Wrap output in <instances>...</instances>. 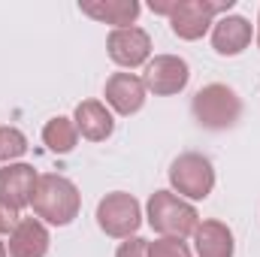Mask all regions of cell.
I'll return each mask as SVG.
<instances>
[{
	"mask_svg": "<svg viewBox=\"0 0 260 257\" xmlns=\"http://www.w3.org/2000/svg\"><path fill=\"white\" fill-rule=\"evenodd\" d=\"M30 209H34V215H37L43 224L67 227V224H73V221L79 218L82 194H79V188H76V182H70L67 176L43 173V176L37 179Z\"/></svg>",
	"mask_w": 260,
	"mask_h": 257,
	"instance_id": "1",
	"label": "cell"
},
{
	"mask_svg": "<svg viewBox=\"0 0 260 257\" xmlns=\"http://www.w3.org/2000/svg\"><path fill=\"white\" fill-rule=\"evenodd\" d=\"M145 221L164 239H185V236H194L200 215H197L194 203L182 200L179 194L154 191L145 203Z\"/></svg>",
	"mask_w": 260,
	"mask_h": 257,
	"instance_id": "2",
	"label": "cell"
},
{
	"mask_svg": "<svg viewBox=\"0 0 260 257\" xmlns=\"http://www.w3.org/2000/svg\"><path fill=\"white\" fill-rule=\"evenodd\" d=\"M191 112L203 130H230L242 118V97L224 82H209L194 94Z\"/></svg>",
	"mask_w": 260,
	"mask_h": 257,
	"instance_id": "3",
	"label": "cell"
},
{
	"mask_svg": "<svg viewBox=\"0 0 260 257\" xmlns=\"http://www.w3.org/2000/svg\"><path fill=\"white\" fill-rule=\"evenodd\" d=\"M170 185L173 194H179L188 203H200L215 191V167L206 154L185 151L170 164Z\"/></svg>",
	"mask_w": 260,
	"mask_h": 257,
	"instance_id": "4",
	"label": "cell"
},
{
	"mask_svg": "<svg viewBox=\"0 0 260 257\" xmlns=\"http://www.w3.org/2000/svg\"><path fill=\"white\" fill-rule=\"evenodd\" d=\"M233 9V0H224V3H212V0H176L173 12H170V30L185 40V43H194L203 40L212 24L227 15Z\"/></svg>",
	"mask_w": 260,
	"mask_h": 257,
	"instance_id": "5",
	"label": "cell"
},
{
	"mask_svg": "<svg viewBox=\"0 0 260 257\" xmlns=\"http://www.w3.org/2000/svg\"><path fill=\"white\" fill-rule=\"evenodd\" d=\"M97 227L112 239H130L142 227V206L127 191H112L97 203Z\"/></svg>",
	"mask_w": 260,
	"mask_h": 257,
	"instance_id": "6",
	"label": "cell"
},
{
	"mask_svg": "<svg viewBox=\"0 0 260 257\" xmlns=\"http://www.w3.org/2000/svg\"><path fill=\"white\" fill-rule=\"evenodd\" d=\"M142 82H145L148 94H154V97H173V94H182L188 88L191 67L179 55H154L145 64Z\"/></svg>",
	"mask_w": 260,
	"mask_h": 257,
	"instance_id": "7",
	"label": "cell"
},
{
	"mask_svg": "<svg viewBox=\"0 0 260 257\" xmlns=\"http://www.w3.org/2000/svg\"><path fill=\"white\" fill-rule=\"evenodd\" d=\"M106 52L121 70H139L151 61V37L142 27H118L106 37Z\"/></svg>",
	"mask_w": 260,
	"mask_h": 257,
	"instance_id": "8",
	"label": "cell"
},
{
	"mask_svg": "<svg viewBox=\"0 0 260 257\" xmlns=\"http://www.w3.org/2000/svg\"><path fill=\"white\" fill-rule=\"evenodd\" d=\"M103 97H106V106L115 112V115H136L145 100H148V88L142 82V76L136 73H112L106 79V88H103Z\"/></svg>",
	"mask_w": 260,
	"mask_h": 257,
	"instance_id": "9",
	"label": "cell"
},
{
	"mask_svg": "<svg viewBox=\"0 0 260 257\" xmlns=\"http://www.w3.org/2000/svg\"><path fill=\"white\" fill-rule=\"evenodd\" d=\"M254 40V24L245 18V15H221L215 24H212V49L221 55V58H236L242 55Z\"/></svg>",
	"mask_w": 260,
	"mask_h": 257,
	"instance_id": "10",
	"label": "cell"
},
{
	"mask_svg": "<svg viewBox=\"0 0 260 257\" xmlns=\"http://www.w3.org/2000/svg\"><path fill=\"white\" fill-rule=\"evenodd\" d=\"M37 179L40 173L30 167V164H6L0 170V200L9 203L12 209H27L30 200H34V188H37Z\"/></svg>",
	"mask_w": 260,
	"mask_h": 257,
	"instance_id": "11",
	"label": "cell"
},
{
	"mask_svg": "<svg viewBox=\"0 0 260 257\" xmlns=\"http://www.w3.org/2000/svg\"><path fill=\"white\" fill-rule=\"evenodd\" d=\"M73 124L82 139L88 142H106L115 133V115L106 103L100 100H82L73 112Z\"/></svg>",
	"mask_w": 260,
	"mask_h": 257,
	"instance_id": "12",
	"label": "cell"
},
{
	"mask_svg": "<svg viewBox=\"0 0 260 257\" xmlns=\"http://www.w3.org/2000/svg\"><path fill=\"white\" fill-rule=\"evenodd\" d=\"M49 245H52L49 227L40 218H21L15 224V230L9 233L6 251H9V257H46Z\"/></svg>",
	"mask_w": 260,
	"mask_h": 257,
	"instance_id": "13",
	"label": "cell"
},
{
	"mask_svg": "<svg viewBox=\"0 0 260 257\" xmlns=\"http://www.w3.org/2000/svg\"><path fill=\"white\" fill-rule=\"evenodd\" d=\"M194 254L197 257H233L236 254V236L224 221H200L194 230Z\"/></svg>",
	"mask_w": 260,
	"mask_h": 257,
	"instance_id": "14",
	"label": "cell"
},
{
	"mask_svg": "<svg viewBox=\"0 0 260 257\" xmlns=\"http://www.w3.org/2000/svg\"><path fill=\"white\" fill-rule=\"evenodd\" d=\"M79 9H82V15H88L100 24H112V30L133 27L142 12L139 0H85V3H79Z\"/></svg>",
	"mask_w": 260,
	"mask_h": 257,
	"instance_id": "15",
	"label": "cell"
},
{
	"mask_svg": "<svg viewBox=\"0 0 260 257\" xmlns=\"http://www.w3.org/2000/svg\"><path fill=\"white\" fill-rule=\"evenodd\" d=\"M43 145H46L52 154H70V151H76V145H79V130L73 124V118H67V115L49 118L46 127H43Z\"/></svg>",
	"mask_w": 260,
	"mask_h": 257,
	"instance_id": "16",
	"label": "cell"
},
{
	"mask_svg": "<svg viewBox=\"0 0 260 257\" xmlns=\"http://www.w3.org/2000/svg\"><path fill=\"white\" fill-rule=\"evenodd\" d=\"M27 154V136L18 127H9L3 124L0 127V164H18L21 157Z\"/></svg>",
	"mask_w": 260,
	"mask_h": 257,
	"instance_id": "17",
	"label": "cell"
},
{
	"mask_svg": "<svg viewBox=\"0 0 260 257\" xmlns=\"http://www.w3.org/2000/svg\"><path fill=\"white\" fill-rule=\"evenodd\" d=\"M148 257H194L185 239H154L148 242Z\"/></svg>",
	"mask_w": 260,
	"mask_h": 257,
	"instance_id": "18",
	"label": "cell"
},
{
	"mask_svg": "<svg viewBox=\"0 0 260 257\" xmlns=\"http://www.w3.org/2000/svg\"><path fill=\"white\" fill-rule=\"evenodd\" d=\"M115 257H148V239H142V236H130V239H124V242L118 245Z\"/></svg>",
	"mask_w": 260,
	"mask_h": 257,
	"instance_id": "19",
	"label": "cell"
},
{
	"mask_svg": "<svg viewBox=\"0 0 260 257\" xmlns=\"http://www.w3.org/2000/svg\"><path fill=\"white\" fill-rule=\"evenodd\" d=\"M18 215H21L18 209H12L9 203H3V200H0V236H9V233L15 230V224L21 221Z\"/></svg>",
	"mask_w": 260,
	"mask_h": 257,
	"instance_id": "20",
	"label": "cell"
},
{
	"mask_svg": "<svg viewBox=\"0 0 260 257\" xmlns=\"http://www.w3.org/2000/svg\"><path fill=\"white\" fill-rule=\"evenodd\" d=\"M173 6H176V0H151V6H148V9H151L154 15H167V18H170Z\"/></svg>",
	"mask_w": 260,
	"mask_h": 257,
	"instance_id": "21",
	"label": "cell"
},
{
	"mask_svg": "<svg viewBox=\"0 0 260 257\" xmlns=\"http://www.w3.org/2000/svg\"><path fill=\"white\" fill-rule=\"evenodd\" d=\"M0 257H9V251H6V242L0 239Z\"/></svg>",
	"mask_w": 260,
	"mask_h": 257,
	"instance_id": "22",
	"label": "cell"
},
{
	"mask_svg": "<svg viewBox=\"0 0 260 257\" xmlns=\"http://www.w3.org/2000/svg\"><path fill=\"white\" fill-rule=\"evenodd\" d=\"M254 37H257V46H260V15H257V34Z\"/></svg>",
	"mask_w": 260,
	"mask_h": 257,
	"instance_id": "23",
	"label": "cell"
}]
</instances>
